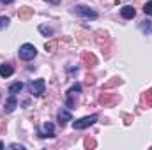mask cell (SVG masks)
I'll use <instances>...</instances> for the list:
<instances>
[{"label": "cell", "mask_w": 152, "mask_h": 150, "mask_svg": "<svg viewBox=\"0 0 152 150\" xmlns=\"http://www.w3.org/2000/svg\"><path fill=\"white\" fill-rule=\"evenodd\" d=\"M20 58L21 60H32V58H36V55H37V50H36V46L34 44H23V46H20Z\"/></svg>", "instance_id": "obj_1"}, {"label": "cell", "mask_w": 152, "mask_h": 150, "mask_svg": "<svg viewBox=\"0 0 152 150\" xmlns=\"http://www.w3.org/2000/svg\"><path fill=\"white\" fill-rule=\"evenodd\" d=\"M96 122H97V115H90V117H83V118H80V120L73 122V127L80 131V129H87V127L94 125Z\"/></svg>", "instance_id": "obj_2"}, {"label": "cell", "mask_w": 152, "mask_h": 150, "mask_svg": "<svg viewBox=\"0 0 152 150\" xmlns=\"http://www.w3.org/2000/svg\"><path fill=\"white\" fill-rule=\"evenodd\" d=\"M44 88H46L44 79H34V81L28 83V90H30L32 95H41V94L44 92Z\"/></svg>", "instance_id": "obj_3"}, {"label": "cell", "mask_w": 152, "mask_h": 150, "mask_svg": "<svg viewBox=\"0 0 152 150\" xmlns=\"http://www.w3.org/2000/svg\"><path fill=\"white\" fill-rule=\"evenodd\" d=\"M76 12L78 14H81V16H85V18H92V20H96L97 18V12L96 11H92L90 7H87V5H76Z\"/></svg>", "instance_id": "obj_4"}, {"label": "cell", "mask_w": 152, "mask_h": 150, "mask_svg": "<svg viewBox=\"0 0 152 150\" xmlns=\"http://www.w3.org/2000/svg\"><path fill=\"white\" fill-rule=\"evenodd\" d=\"M120 14H122V18H126V20H131V18H134L136 11H134L131 5H124V7L120 9Z\"/></svg>", "instance_id": "obj_5"}, {"label": "cell", "mask_w": 152, "mask_h": 150, "mask_svg": "<svg viewBox=\"0 0 152 150\" xmlns=\"http://www.w3.org/2000/svg\"><path fill=\"white\" fill-rule=\"evenodd\" d=\"M12 73H14V67L11 64H2L0 66V76L2 78H9V76H12Z\"/></svg>", "instance_id": "obj_6"}, {"label": "cell", "mask_w": 152, "mask_h": 150, "mask_svg": "<svg viewBox=\"0 0 152 150\" xmlns=\"http://www.w3.org/2000/svg\"><path fill=\"white\" fill-rule=\"evenodd\" d=\"M16 104H18V103H16L14 95H12V97H9V99L5 101V104H4V111H5V113H12V111H14V108H16Z\"/></svg>", "instance_id": "obj_7"}, {"label": "cell", "mask_w": 152, "mask_h": 150, "mask_svg": "<svg viewBox=\"0 0 152 150\" xmlns=\"http://www.w3.org/2000/svg\"><path fill=\"white\" fill-rule=\"evenodd\" d=\"M69 120H71V113H69V111H66V110L58 111V122H60V125H62V127H64Z\"/></svg>", "instance_id": "obj_8"}, {"label": "cell", "mask_w": 152, "mask_h": 150, "mask_svg": "<svg viewBox=\"0 0 152 150\" xmlns=\"http://www.w3.org/2000/svg\"><path fill=\"white\" fill-rule=\"evenodd\" d=\"M30 16H32V9H28V7L20 9V12H18V18H20V20H28Z\"/></svg>", "instance_id": "obj_9"}, {"label": "cell", "mask_w": 152, "mask_h": 150, "mask_svg": "<svg viewBox=\"0 0 152 150\" xmlns=\"http://www.w3.org/2000/svg\"><path fill=\"white\" fill-rule=\"evenodd\" d=\"M21 90H23V83H21V81L12 83V85L9 87V94H12V95H14V94H18V92H21Z\"/></svg>", "instance_id": "obj_10"}, {"label": "cell", "mask_w": 152, "mask_h": 150, "mask_svg": "<svg viewBox=\"0 0 152 150\" xmlns=\"http://www.w3.org/2000/svg\"><path fill=\"white\" fill-rule=\"evenodd\" d=\"M78 92H81V85H80V83H75V85L67 90V95H69V97H73V95H76Z\"/></svg>", "instance_id": "obj_11"}, {"label": "cell", "mask_w": 152, "mask_h": 150, "mask_svg": "<svg viewBox=\"0 0 152 150\" xmlns=\"http://www.w3.org/2000/svg\"><path fill=\"white\" fill-rule=\"evenodd\" d=\"M143 103H145L147 106H152V88L145 94V95H143Z\"/></svg>", "instance_id": "obj_12"}, {"label": "cell", "mask_w": 152, "mask_h": 150, "mask_svg": "<svg viewBox=\"0 0 152 150\" xmlns=\"http://www.w3.org/2000/svg\"><path fill=\"white\" fill-rule=\"evenodd\" d=\"M39 30H41V32H42V34H44L46 37H48V36H50V37L53 36V30H51L50 27H44V25H41V27H39Z\"/></svg>", "instance_id": "obj_13"}, {"label": "cell", "mask_w": 152, "mask_h": 150, "mask_svg": "<svg viewBox=\"0 0 152 150\" xmlns=\"http://www.w3.org/2000/svg\"><path fill=\"white\" fill-rule=\"evenodd\" d=\"M143 11H145V14H149V16H152V0H149L145 5H143Z\"/></svg>", "instance_id": "obj_14"}, {"label": "cell", "mask_w": 152, "mask_h": 150, "mask_svg": "<svg viewBox=\"0 0 152 150\" xmlns=\"http://www.w3.org/2000/svg\"><path fill=\"white\" fill-rule=\"evenodd\" d=\"M5 27H9V18H7V16H2V18H0V30L5 28Z\"/></svg>", "instance_id": "obj_15"}, {"label": "cell", "mask_w": 152, "mask_h": 150, "mask_svg": "<svg viewBox=\"0 0 152 150\" xmlns=\"http://www.w3.org/2000/svg\"><path fill=\"white\" fill-rule=\"evenodd\" d=\"M142 28H143V32H152V21H143Z\"/></svg>", "instance_id": "obj_16"}, {"label": "cell", "mask_w": 152, "mask_h": 150, "mask_svg": "<svg viewBox=\"0 0 152 150\" xmlns=\"http://www.w3.org/2000/svg\"><path fill=\"white\" fill-rule=\"evenodd\" d=\"M44 48H46L48 51H51V50H55V42H46V44H44Z\"/></svg>", "instance_id": "obj_17"}, {"label": "cell", "mask_w": 152, "mask_h": 150, "mask_svg": "<svg viewBox=\"0 0 152 150\" xmlns=\"http://www.w3.org/2000/svg\"><path fill=\"white\" fill-rule=\"evenodd\" d=\"M85 147H96V141H90V140H87V141H85Z\"/></svg>", "instance_id": "obj_18"}, {"label": "cell", "mask_w": 152, "mask_h": 150, "mask_svg": "<svg viewBox=\"0 0 152 150\" xmlns=\"http://www.w3.org/2000/svg\"><path fill=\"white\" fill-rule=\"evenodd\" d=\"M11 149H20V150H23V145H16V143H12V145H9Z\"/></svg>", "instance_id": "obj_19"}, {"label": "cell", "mask_w": 152, "mask_h": 150, "mask_svg": "<svg viewBox=\"0 0 152 150\" xmlns=\"http://www.w3.org/2000/svg\"><path fill=\"white\" fill-rule=\"evenodd\" d=\"M46 2H50V4H55V5H57V4H60V0H46Z\"/></svg>", "instance_id": "obj_20"}, {"label": "cell", "mask_w": 152, "mask_h": 150, "mask_svg": "<svg viewBox=\"0 0 152 150\" xmlns=\"http://www.w3.org/2000/svg\"><path fill=\"white\" fill-rule=\"evenodd\" d=\"M2 4H11V2H14V0H0Z\"/></svg>", "instance_id": "obj_21"}, {"label": "cell", "mask_w": 152, "mask_h": 150, "mask_svg": "<svg viewBox=\"0 0 152 150\" xmlns=\"http://www.w3.org/2000/svg\"><path fill=\"white\" fill-rule=\"evenodd\" d=\"M0 149H4V143H2V141H0Z\"/></svg>", "instance_id": "obj_22"}]
</instances>
